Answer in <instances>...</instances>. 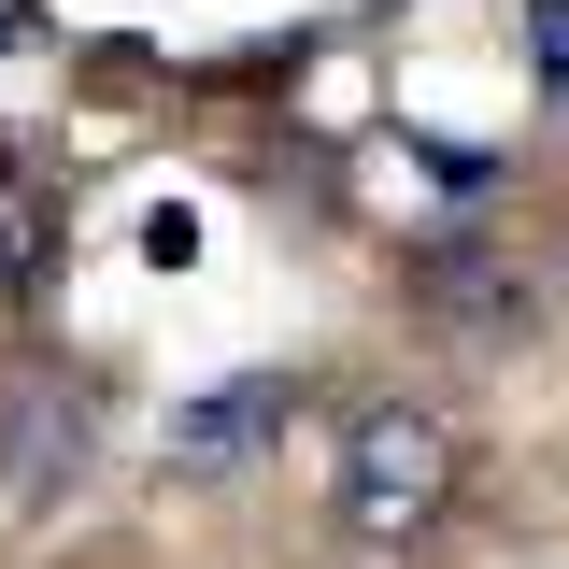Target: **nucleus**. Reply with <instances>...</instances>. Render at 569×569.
Instances as JSON below:
<instances>
[{
  "mask_svg": "<svg viewBox=\"0 0 569 569\" xmlns=\"http://www.w3.org/2000/svg\"><path fill=\"white\" fill-rule=\"evenodd\" d=\"M441 512H456V427L427 399H370L342 427V470H328V527L356 556H413Z\"/></svg>",
  "mask_w": 569,
  "mask_h": 569,
  "instance_id": "f257e3e1",
  "label": "nucleus"
},
{
  "mask_svg": "<svg viewBox=\"0 0 569 569\" xmlns=\"http://www.w3.org/2000/svg\"><path fill=\"white\" fill-rule=\"evenodd\" d=\"M284 413H299V370H242V385H200V399L171 413V470L228 485L257 441H284Z\"/></svg>",
  "mask_w": 569,
  "mask_h": 569,
  "instance_id": "f03ea898",
  "label": "nucleus"
},
{
  "mask_svg": "<svg viewBox=\"0 0 569 569\" xmlns=\"http://www.w3.org/2000/svg\"><path fill=\"white\" fill-rule=\"evenodd\" d=\"M413 299L441 313V328H470V342H512V328H527V271H512L498 242H470V228H441V242L413 257Z\"/></svg>",
  "mask_w": 569,
  "mask_h": 569,
  "instance_id": "7ed1b4c3",
  "label": "nucleus"
},
{
  "mask_svg": "<svg viewBox=\"0 0 569 569\" xmlns=\"http://www.w3.org/2000/svg\"><path fill=\"white\" fill-rule=\"evenodd\" d=\"M86 427H100V399H86V385H29V399H14V427H0V456H14L29 485H71Z\"/></svg>",
  "mask_w": 569,
  "mask_h": 569,
  "instance_id": "20e7f679",
  "label": "nucleus"
},
{
  "mask_svg": "<svg viewBox=\"0 0 569 569\" xmlns=\"http://www.w3.org/2000/svg\"><path fill=\"white\" fill-rule=\"evenodd\" d=\"M43 271H58V186L0 157V299H29Z\"/></svg>",
  "mask_w": 569,
  "mask_h": 569,
  "instance_id": "39448f33",
  "label": "nucleus"
},
{
  "mask_svg": "<svg viewBox=\"0 0 569 569\" xmlns=\"http://www.w3.org/2000/svg\"><path fill=\"white\" fill-rule=\"evenodd\" d=\"M527 58H541V86H569V0H527Z\"/></svg>",
  "mask_w": 569,
  "mask_h": 569,
  "instance_id": "423d86ee",
  "label": "nucleus"
}]
</instances>
